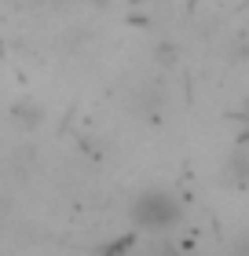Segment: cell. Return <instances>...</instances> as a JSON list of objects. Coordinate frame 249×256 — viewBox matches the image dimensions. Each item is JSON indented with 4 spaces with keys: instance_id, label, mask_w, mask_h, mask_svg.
<instances>
[{
    "instance_id": "6da1fadb",
    "label": "cell",
    "mask_w": 249,
    "mask_h": 256,
    "mask_svg": "<svg viewBox=\"0 0 249 256\" xmlns=\"http://www.w3.org/2000/svg\"><path fill=\"white\" fill-rule=\"evenodd\" d=\"M180 216H183V205L165 190H147L132 205V224L143 230H169L172 224H180Z\"/></svg>"
},
{
    "instance_id": "7a4b0ae2",
    "label": "cell",
    "mask_w": 249,
    "mask_h": 256,
    "mask_svg": "<svg viewBox=\"0 0 249 256\" xmlns=\"http://www.w3.org/2000/svg\"><path fill=\"white\" fill-rule=\"evenodd\" d=\"M242 256H249V252H242Z\"/></svg>"
}]
</instances>
